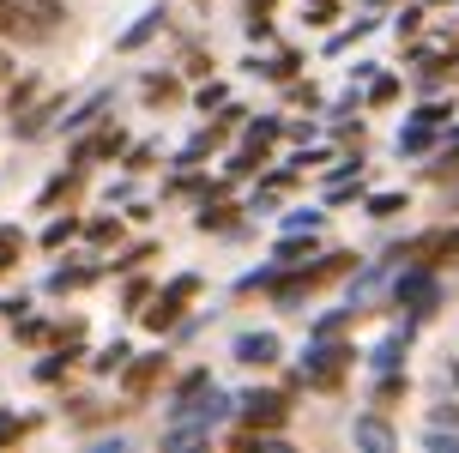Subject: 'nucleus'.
Returning <instances> with one entry per match:
<instances>
[{"mask_svg":"<svg viewBox=\"0 0 459 453\" xmlns=\"http://www.w3.org/2000/svg\"><path fill=\"white\" fill-rule=\"evenodd\" d=\"M19 248V236H0V266H6V254Z\"/></svg>","mask_w":459,"mask_h":453,"instance_id":"f257e3e1","label":"nucleus"}]
</instances>
